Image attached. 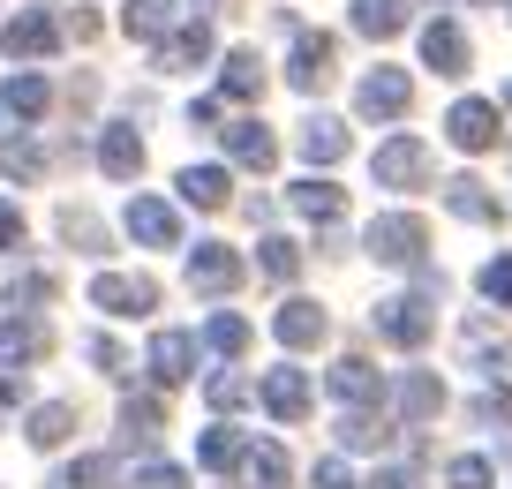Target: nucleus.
I'll return each instance as SVG.
<instances>
[{"label": "nucleus", "mask_w": 512, "mask_h": 489, "mask_svg": "<svg viewBox=\"0 0 512 489\" xmlns=\"http://www.w3.org/2000/svg\"><path fill=\"white\" fill-rule=\"evenodd\" d=\"M16 241H23V211H16V204H8V196H0V256L16 249Z\"/></svg>", "instance_id": "a18cd8bd"}, {"label": "nucleus", "mask_w": 512, "mask_h": 489, "mask_svg": "<svg viewBox=\"0 0 512 489\" xmlns=\"http://www.w3.org/2000/svg\"><path fill=\"white\" fill-rule=\"evenodd\" d=\"M204 8H234V0H204Z\"/></svg>", "instance_id": "3c124183"}, {"label": "nucleus", "mask_w": 512, "mask_h": 489, "mask_svg": "<svg viewBox=\"0 0 512 489\" xmlns=\"http://www.w3.org/2000/svg\"><path fill=\"white\" fill-rule=\"evenodd\" d=\"M196 339L189 332H159L151 339V354H144V369H151V384H159V392H174V384H189L196 377Z\"/></svg>", "instance_id": "f8f14e48"}, {"label": "nucleus", "mask_w": 512, "mask_h": 489, "mask_svg": "<svg viewBox=\"0 0 512 489\" xmlns=\"http://www.w3.org/2000/svg\"><path fill=\"white\" fill-rule=\"evenodd\" d=\"M98 166H106L113 181H136L144 174V136H136L128 121H113L106 136H98Z\"/></svg>", "instance_id": "f3484780"}, {"label": "nucleus", "mask_w": 512, "mask_h": 489, "mask_svg": "<svg viewBox=\"0 0 512 489\" xmlns=\"http://www.w3.org/2000/svg\"><path fill=\"white\" fill-rule=\"evenodd\" d=\"M339 444H347V452H384V444H392V422H384L377 407H347L339 414Z\"/></svg>", "instance_id": "a878e982"}, {"label": "nucleus", "mask_w": 512, "mask_h": 489, "mask_svg": "<svg viewBox=\"0 0 512 489\" xmlns=\"http://www.w3.org/2000/svg\"><path fill=\"white\" fill-rule=\"evenodd\" d=\"M136 489H189V474H181V467H166V459H151V467L136 474Z\"/></svg>", "instance_id": "37998d69"}, {"label": "nucleus", "mask_w": 512, "mask_h": 489, "mask_svg": "<svg viewBox=\"0 0 512 489\" xmlns=\"http://www.w3.org/2000/svg\"><path fill=\"white\" fill-rule=\"evenodd\" d=\"M204 399H211L219 414H226V407H241V399H249V377H234V369H226V377H211V384H204Z\"/></svg>", "instance_id": "a19ab883"}, {"label": "nucleus", "mask_w": 512, "mask_h": 489, "mask_svg": "<svg viewBox=\"0 0 512 489\" xmlns=\"http://www.w3.org/2000/svg\"><path fill=\"white\" fill-rule=\"evenodd\" d=\"M505 106H512V83H505Z\"/></svg>", "instance_id": "603ef678"}, {"label": "nucleus", "mask_w": 512, "mask_h": 489, "mask_svg": "<svg viewBox=\"0 0 512 489\" xmlns=\"http://www.w3.org/2000/svg\"><path fill=\"white\" fill-rule=\"evenodd\" d=\"M422 61L437 68V76H467V61H475V53H467V31L460 23H422Z\"/></svg>", "instance_id": "ddd939ff"}, {"label": "nucleus", "mask_w": 512, "mask_h": 489, "mask_svg": "<svg viewBox=\"0 0 512 489\" xmlns=\"http://www.w3.org/2000/svg\"><path fill=\"white\" fill-rule=\"evenodd\" d=\"M272 332H279V347H317L324 332H332V316L317 309V301H279V316H272Z\"/></svg>", "instance_id": "2eb2a0df"}, {"label": "nucleus", "mask_w": 512, "mask_h": 489, "mask_svg": "<svg viewBox=\"0 0 512 489\" xmlns=\"http://www.w3.org/2000/svg\"><path fill=\"white\" fill-rule=\"evenodd\" d=\"M53 347V332H46V316H38V309H8V316H0V369H23V362H38V354H46Z\"/></svg>", "instance_id": "39448f33"}, {"label": "nucleus", "mask_w": 512, "mask_h": 489, "mask_svg": "<svg viewBox=\"0 0 512 489\" xmlns=\"http://www.w3.org/2000/svg\"><path fill=\"white\" fill-rule=\"evenodd\" d=\"M362 249L377 256V264H392V271H422V249H430V226H422L415 211H384V219H369Z\"/></svg>", "instance_id": "f03ea898"}, {"label": "nucleus", "mask_w": 512, "mask_h": 489, "mask_svg": "<svg viewBox=\"0 0 512 489\" xmlns=\"http://www.w3.org/2000/svg\"><path fill=\"white\" fill-rule=\"evenodd\" d=\"M23 392H31V384H23V369H0V407H23Z\"/></svg>", "instance_id": "de8ad7c7"}, {"label": "nucleus", "mask_w": 512, "mask_h": 489, "mask_svg": "<svg viewBox=\"0 0 512 489\" xmlns=\"http://www.w3.org/2000/svg\"><path fill=\"white\" fill-rule=\"evenodd\" d=\"M219 136H226V151H234V158H241V166H256V174H264V166H272V158H279V143H272V128L256 121V113H249V121H234V128H219Z\"/></svg>", "instance_id": "393cba45"}, {"label": "nucleus", "mask_w": 512, "mask_h": 489, "mask_svg": "<svg viewBox=\"0 0 512 489\" xmlns=\"http://www.w3.org/2000/svg\"><path fill=\"white\" fill-rule=\"evenodd\" d=\"M475 286H482L490 309H512V256H490V264L475 271Z\"/></svg>", "instance_id": "4c0bfd02"}, {"label": "nucleus", "mask_w": 512, "mask_h": 489, "mask_svg": "<svg viewBox=\"0 0 512 489\" xmlns=\"http://www.w3.org/2000/svg\"><path fill=\"white\" fill-rule=\"evenodd\" d=\"M264 407H272L279 422H302L309 414V377L302 369H264Z\"/></svg>", "instance_id": "412c9836"}, {"label": "nucleus", "mask_w": 512, "mask_h": 489, "mask_svg": "<svg viewBox=\"0 0 512 489\" xmlns=\"http://www.w3.org/2000/svg\"><path fill=\"white\" fill-rule=\"evenodd\" d=\"M181 204L226 211V204H234V174H226V166H189V174H181Z\"/></svg>", "instance_id": "4be33fe9"}, {"label": "nucleus", "mask_w": 512, "mask_h": 489, "mask_svg": "<svg viewBox=\"0 0 512 489\" xmlns=\"http://www.w3.org/2000/svg\"><path fill=\"white\" fill-rule=\"evenodd\" d=\"M91 301L106 316H144V309H159V286H151V279H128V271H98Z\"/></svg>", "instance_id": "1a4fd4ad"}, {"label": "nucleus", "mask_w": 512, "mask_h": 489, "mask_svg": "<svg viewBox=\"0 0 512 489\" xmlns=\"http://www.w3.org/2000/svg\"><path fill=\"white\" fill-rule=\"evenodd\" d=\"M211 61V23H181L159 38V68H204Z\"/></svg>", "instance_id": "b1692460"}, {"label": "nucleus", "mask_w": 512, "mask_h": 489, "mask_svg": "<svg viewBox=\"0 0 512 489\" xmlns=\"http://www.w3.org/2000/svg\"><path fill=\"white\" fill-rule=\"evenodd\" d=\"M234 474H241V489H287L294 482V459L279 452V444H241Z\"/></svg>", "instance_id": "4468645a"}, {"label": "nucleus", "mask_w": 512, "mask_h": 489, "mask_svg": "<svg viewBox=\"0 0 512 489\" xmlns=\"http://www.w3.org/2000/svg\"><path fill=\"white\" fill-rule=\"evenodd\" d=\"M128 234L144 249H181V211L166 196H128Z\"/></svg>", "instance_id": "6e6552de"}, {"label": "nucleus", "mask_w": 512, "mask_h": 489, "mask_svg": "<svg viewBox=\"0 0 512 489\" xmlns=\"http://www.w3.org/2000/svg\"><path fill=\"white\" fill-rule=\"evenodd\" d=\"M369 489H422V482H415V474H400V467H384V474H377Z\"/></svg>", "instance_id": "8fccbe9b"}, {"label": "nucleus", "mask_w": 512, "mask_h": 489, "mask_svg": "<svg viewBox=\"0 0 512 489\" xmlns=\"http://www.w3.org/2000/svg\"><path fill=\"white\" fill-rule=\"evenodd\" d=\"M332 38H324V31H302V38H294V61H287V83H294V91H302V98H317L324 91V83H332Z\"/></svg>", "instance_id": "9d476101"}, {"label": "nucleus", "mask_w": 512, "mask_h": 489, "mask_svg": "<svg viewBox=\"0 0 512 489\" xmlns=\"http://www.w3.org/2000/svg\"><path fill=\"white\" fill-rule=\"evenodd\" d=\"M354 31L362 38H400L407 31V0H354Z\"/></svg>", "instance_id": "c756f323"}, {"label": "nucleus", "mask_w": 512, "mask_h": 489, "mask_svg": "<svg viewBox=\"0 0 512 489\" xmlns=\"http://www.w3.org/2000/svg\"><path fill=\"white\" fill-rule=\"evenodd\" d=\"M159 429H166V407L151 392H128L121 399V444H151Z\"/></svg>", "instance_id": "cd10ccee"}, {"label": "nucleus", "mask_w": 512, "mask_h": 489, "mask_svg": "<svg viewBox=\"0 0 512 489\" xmlns=\"http://www.w3.org/2000/svg\"><path fill=\"white\" fill-rule=\"evenodd\" d=\"M407 98H415V83H407V68H369L362 91H354V106L369 113V121H400Z\"/></svg>", "instance_id": "0eeeda50"}, {"label": "nucleus", "mask_w": 512, "mask_h": 489, "mask_svg": "<svg viewBox=\"0 0 512 489\" xmlns=\"http://www.w3.org/2000/svg\"><path fill=\"white\" fill-rule=\"evenodd\" d=\"M369 174H377V189H422V181H430V143H422V136H392V143H377Z\"/></svg>", "instance_id": "7ed1b4c3"}, {"label": "nucleus", "mask_w": 512, "mask_h": 489, "mask_svg": "<svg viewBox=\"0 0 512 489\" xmlns=\"http://www.w3.org/2000/svg\"><path fill=\"white\" fill-rule=\"evenodd\" d=\"M61 241H76V249H106V226H98L91 219V211H83V204H61Z\"/></svg>", "instance_id": "e433bc0d"}, {"label": "nucleus", "mask_w": 512, "mask_h": 489, "mask_svg": "<svg viewBox=\"0 0 512 489\" xmlns=\"http://www.w3.org/2000/svg\"><path fill=\"white\" fill-rule=\"evenodd\" d=\"M121 31L144 38V46H159L166 31H181V0H128V8H121Z\"/></svg>", "instance_id": "a211bd4d"}, {"label": "nucleus", "mask_w": 512, "mask_h": 489, "mask_svg": "<svg viewBox=\"0 0 512 489\" xmlns=\"http://www.w3.org/2000/svg\"><path fill=\"white\" fill-rule=\"evenodd\" d=\"M347 143H354V136H347L339 121H324V113L302 128V158H309V166H339V158H347Z\"/></svg>", "instance_id": "7c9ffc66"}, {"label": "nucleus", "mask_w": 512, "mask_h": 489, "mask_svg": "<svg viewBox=\"0 0 512 489\" xmlns=\"http://www.w3.org/2000/svg\"><path fill=\"white\" fill-rule=\"evenodd\" d=\"M0 53L8 61H46V53H61V23L38 16V8H16V16L0 23Z\"/></svg>", "instance_id": "20e7f679"}, {"label": "nucleus", "mask_w": 512, "mask_h": 489, "mask_svg": "<svg viewBox=\"0 0 512 489\" xmlns=\"http://www.w3.org/2000/svg\"><path fill=\"white\" fill-rule=\"evenodd\" d=\"M0 106L16 113V121H46V106H53V83L38 76V68H23V76L8 83V91H0Z\"/></svg>", "instance_id": "bb28decb"}, {"label": "nucleus", "mask_w": 512, "mask_h": 489, "mask_svg": "<svg viewBox=\"0 0 512 489\" xmlns=\"http://www.w3.org/2000/svg\"><path fill=\"white\" fill-rule=\"evenodd\" d=\"M324 384H332V399H339V407H377V399H384V377L362 362V354L332 362V377H324Z\"/></svg>", "instance_id": "dca6fc26"}, {"label": "nucleus", "mask_w": 512, "mask_h": 489, "mask_svg": "<svg viewBox=\"0 0 512 489\" xmlns=\"http://www.w3.org/2000/svg\"><path fill=\"white\" fill-rule=\"evenodd\" d=\"M219 98H234V106H249V98H264V61H256V46L226 53V68H219Z\"/></svg>", "instance_id": "5701e85b"}, {"label": "nucleus", "mask_w": 512, "mask_h": 489, "mask_svg": "<svg viewBox=\"0 0 512 489\" xmlns=\"http://www.w3.org/2000/svg\"><path fill=\"white\" fill-rule=\"evenodd\" d=\"M445 211H452V219H467V226H497V196L482 189L475 174H452L445 181Z\"/></svg>", "instance_id": "aec40b11"}, {"label": "nucleus", "mask_w": 512, "mask_h": 489, "mask_svg": "<svg viewBox=\"0 0 512 489\" xmlns=\"http://www.w3.org/2000/svg\"><path fill=\"white\" fill-rule=\"evenodd\" d=\"M445 489H490V459H482V452H460V459L445 467Z\"/></svg>", "instance_id": "ea45409f"}, {"label": "nucleus", "mask_w": 512, "mask_h": 489, "mask_svg": "<svg viewBox=\"0 0 512 489\" xmlns=\"http://www.w3.org/2000/svg\"><path fill=\"white\" fill-rule=\"evenodd\" d=\"M256 271H264L272 286H287L294 271H302V249H294L287 234H264V241H256Z\"/></svg>", "instance_id": "72a5a7b5"}, {"label": "nucleus", "mask_w": 512, "mask_h": 489, "mask_svg": "<svg viewBox=\"0 0 512 489\" xmlns=\"http://www.w3.org/2000/svg\"><path fill=\"white\" fill-rule=\"evenodd\" d=\"M317 489H362V482L347 474V459H324V467H317Z\"/></svg>", "instance_id": "49530a36"}, {"label": "nucleus", "mask_w": 512, "mask_h": 489, "mask_svg": "<svg viewBox=\"0 0 512 489\" xmlns=\"http://www.w3.org/2000/svg\"><path fill=\"white\" fill-rule=\"evenodd\" d=\"M445 136L460 143V151H490L497 143V98H460V106L445 113Z\"/></svg>", "instance_id": "9b49d317"}, {"label": "nucleus", "mask_w": 512, "mask_h": 489, "mask_svg": "<svg viewBox=\"0 0 512 489\" xmlns=\"http://www.w3.org/2000/svg\"><path fill=\"white\" fill-rule=\"evenodd\" d=\"M204 347H211V354H241V347H249V316L211 309V316H204Z\"/></svg>", "instance_id": "f704fd0d"}, {"label": "nucleus", "mask_w": 512, "mask_h": 489, "mask_svg": "<svg viewBox=\"0 0 512 489\" xmlns=\"http://www.w3.org/2000/svg\"><path fill=\"white\" fill-rule=\"evenodd\" d=\"M68 429H76V407H61V399H46V407H31V444L38 452H61Z\"/></svg>", "instance_id": "2f4dec72"}, {"label": "nucleus", "mask_w": 512, "mask_h": 489, "mask_svg": "<svg viewBox=\"0 0 512 489\" xmlns=\"http://www.w3.org/2000/svg\"><path fill=\"white\" fill-rule=\"evenodd\" d=\"M437 414H445V384H437L430 369L400 377V422H407V429H422V422H437Z\"/></svg>", "instance_id": "6ab92c4d"}, {"label": "nucleus", "mask_w": 512, "mask_h": 489, "mask_svg": "<svg viewBox=\"0 0 512 489\" xmlns=\"http://www.w3.org/2000/svg\"><path fill=\"white\" fill-rule=\"evenodd\" d=\"M61 489H121V459L113 452H83L76 467L61 474Z\"/></svg>", "instance_id": "473e14b6"}, {"label": "nucleus", "mask_w": 512, "mask_h": 489, "mask_svg": "<svg viewBox=\"0 0 512 489\" xmlns=\"http://www.w3.org/2000/svg\"><path fill=\"white\" fill-rule=\"evenodd\" d=\"M437 301H445V279H437V271H415V294L377 301V309H369V324H377V339H384V347L415 354L422 339L437 332Z\"/></svg>", "instance_id": "f257e3e1"}, {"label": "nucleus", "mask_w": 512, "mask_h": 489, "mask_svg": "<svg viewBox=\"0 0 512 489\" xmlns=\"http://www.w3.org/2000/svg\"><path fill=\"white\" fill-rule=\"evenodd\" d=\"M0 174H8V181H38V174H46L38 143H0Z\"/></svg>", "instance_id": "58836bf2"}, {"label": "nucleus", "mask_w": 512, "mask_h": 489, "mask_svg": "<svg viewBox=\"0 0 512 489\" xmlns=\"http://www.w3.org/2000/svg\"><path fill=\"white\" fill-rule=\"evenodd\" d=\"M234 459H241V429H204L196 437V467H219V474H234Z\"/></svg>", "instance_id": "c9c22d12"}, {"label": "nucleus", "mask_w": 512, "mask_h": 489, "mask_svg": "<svg viewBox=\"0 0 512 489\" xmlns=\"http://www.w3.org/2000/svg\"><path fill=\"white\" fill-rule=\"evenodd\" d=\"M475 422H505L512 429V384H490V392L475 399Z\"/></svg>", "instance_id": "79ce46f5"}, {"label": "nucleus", "mask_w": 512, "mask_h": 489, "mask_svg": "<svg viewBox=\"0 0 512 489\" xmlns=\"http://www.w3.org/2000/svg\"><path fill=\"white\" fill-rule=\"evenodd\" d=\"M83 354H91V362L106 369V377H128V354L113 347V339H91V347H83Z\"/></svg>", "instance_id": "c03bdc74"}, {"label": "nucleus", "mask_w": 512, "mask_h": 489, "mask_svg": "<svg viewBox=\"0 0 512 489\" xmlns=\"http://www.w3.org/2000/svg\"><path fill=\"white\" fill-rule=\"evenodd\" d=\"M241 271H249V264H241L226 241H196V249H189V286H196V294H234Z\"/></svg>", "instance_id": "423d86ee"}, {"label": "nucleus", "mask_w": 512, "mask_h": 489, "mask_svg": "<svg viewBox=\"0 0 512 489\" xmlns=\"http://www.w3.org/2000/svg\"><path fill=\"white\" fill-rule=\"evenodd\" d=\"M294 211L317 219V226H339V219H347V196H339L332 181H294Z\"/></svg>", "instance_id": "c85d7f7f"}, {"label": "nucleus", "mask_w": 512, "mask_h": 489, "mask_svg": "<svg viewBox=\"0 0 512 489\" xmlns=\"http://www.w3.org/2000/svg\"><path fill=\"white\" fill-rule=\"evenodd\" d=\"M68 38H76V46H83V38H98V16H91V8H76V16H68Z\"/></svg>", "instance_id": "09e8293b"}]
</instances>
